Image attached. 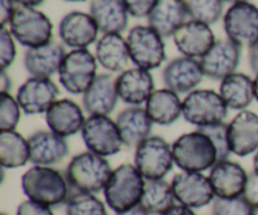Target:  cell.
Here are the masks:
<instances>
[{
  "instance_id": "1",
  "label": "cell",
  "mask_w": 258,
  "mask_h": 215,
  "mask_svg": "<svg viewBox=\"0 0 258 215\" xmlns=\"http://www.w3.org/2000/svg\"><path fill=\"white\" fill-rule=\"evenodd\" d=\"M113 170L103 156L91 151L71 159L66 169V179L72 193L97 194L105 190Z\"/></svg>"
},
{
  "instance_id": "2",
  "label": "cell",
  "mask_w": 258,
  "mask_h": 215,
  "mask_svg": "<svg viewBox=\"0 0 258 215\" xmlns=\"http://www.w3.org/2000/svg\"><path fill=\"white\" fill-rule=\"evenodd\" d=\"M22 189L28 199L48 206L67 203L71 188L66 175L50 166L34 165L22 176Z\"/></svg>"
},
{
  "instance_id": "3",
  "label": "cell",
  "mask_w": 258,
  "mask_h": 215,
  "mask_svg": "<svg viewBox=\"0 0 258 215\" xmlns=\"http://www.w3.org/2000/svg\"><path fill=\"white\" fill-rule=\"evenodd\" d=\"M145 183V178L135 165L122 164L116 168L103 190L108 208L121 214L140 205Z\"/></svg>"
},
{
  "instance_id": "4",
  "label": "cell",
  "mask_w": 258,
  "mask_h": 215,
  "mask_svg": "<svg viewBox=\"0 0 258 215\" xmlns=\"http://www.w3.org/2000/svg\"><path fill=\"white\" fill-rule=\"evenodd\" d=\"M176 166L188 173H203L218 163V154L211 138L201 131L181 135L173 144Z\"/></svg>"
},
{
  "instance_id": "5",
  "label": "cell",
  "mask_w": 258,
  "mask_h": 215,
  "mask_svg": "<svg viewBox=\"0 0 258 215\" xmlns=\"http://www.w3.org/2000/svg\"><path fill=\"white\" fill-rule=\"evenodd\" d=\"M10 33L23 47L38 48L53 39V24L49 18L35 8L18 5L9 22Z\"/></svg>"
},
{
  "instance_id": "6",
  "label": "cell",
  "mask_w": 258,
  "mask_h": 215,
  "mask_svg": "<svg viewBox=\"0 0 258 215\" xmlns=\"http://www.w3.org/2000/svg\"><path fill=\"white\" fill-rule=\"evenodd\" d=\"M130 59L136 67L153 70L160 67L166 59L164 38L149 25H135L127 37Z\"/></svg>"
},
{
  "instance_id": "7",
  "label": "cell",
  "mask_w": 258,
  "mask_h": 215,
  "mask_svg": "<svg viewBox=\"0 0 258 215\" xmlns=\"http://www.w3.org/2000/svg\"><path fill=\"white\" fill-rule=\"evenodd\" d=\"M97 59L88 49H73L67 53L58 70V78L67 92L83 95L97 77Z\"/></svg>"
},
{
  "instance_id": "8",
  "label": "cell",
  "mask_w": 258,
  "mask_h": 215,
  "mask_svg": "<svg viewBox=\"0 0 258 215\" xmlns=\"http://www.w3.org/2000/svg\"><path fill=\"white\" fill-rule=\"evenodd\" d=\"M227 116L228 106L216 91L194 90L183 101L184 120L198 128L224 122Z\"/></svg>"
},
{
  "instance_id": "9",
  "label": "cell",
  "mask_w": 258,
  "mask_h": 215,
  "mask_svg": "<svg viewBox=\"0 0 258 215\" xmlns=\"http://www.w3.org/2000/svg\"><path fill=\"white\" fill-rule=\"evenodd\" d=\"M174 164L173 148L160 136H150L136 148L135 166L145 180H163Z\"/></svg>"
},
{
  "instance_id": "10",
  "label": "cell",
  "mask_w": 258,
  "mask_h": 215,
  "mask_svg": "<svg viewBox=\"0 0 258 215\" xmlns=\"http://www.w3.org/2000/svg\"><path fill=\"white\" fill-rule=\"evenodd\" d=\"M81 133L88 151L103 158L116 155L123 146L116 121L108 116H90Z\"/></svg>"
},
{
  "instance_id": "11",
  "label": "cell",
  "mask_w": 258,
  "mask_h": 215,
  "mask_svg": "<svg viewBox=\"0 0 258 215\" xmlns=\"http://www.w3.org/2000/svg\"><path fill=\"white\" fill-rule=\"evenodd\" d=\"M227 38L241 48L258 43V8L252 3H238L228 8L223 17Z\"/></svg>"
},
{
  "instance_id": "12",
  "label": "cell",
  "mask_w": 258,
  "mask_h": 215,
  "mask_svg": "<svg viewBox=\"0 0 258 215\" xmlns=\"http://www.w3.org/2000/svg\"><path fill=\"white\" fill-rule=\"evenodd\" d=\"M171 188L175 200L191 209L203 208L216 199L209 176L203 173L181 171L173 178Z\"/></svg>"
},
{
  "instance_id": "13",
  "label": "cell",
  "mask_w": 258,
  "mask_h": 215,
  "mask_svg": "<svg viewBox=\"0 0 258 215\" xmlns=\"http://www.w3.org/2000/svg\"><path fill=\"white\" fill-rule=\"evenodd\" d=\"M59 95L58 86L50 78L30 77L18 90V103L27 115L45 113Z\"/></svg>"
},
{
  "instance_id": "14",
  "label": "cell",
  "mask_w": 258,
  "mask_h": 215,
  "mask_svg": "<svg viewBox=\"0 0 258 215\" xmlns=\"http://www.w3.org/2000/svg\"><path fill=\"white\" fill-rule=\"evenodd\" d=\"M199 62L206 77L214 81H223L236 73L241 62V47L228 38L218 39Z\"/></svg>"
},
{
  "instance_id": "15",
  "label": "cell",
  "mask_w": 258,
  "mask_h": 215,
  "mask_svg": "<svg viewBox=\"0 0 258 215\" xmlns=\"http://www.w3.org/2000/svg\"><path fill=\"white\" fill-rule=\"evenodd\" d=\"M98 32L100 29L92 15L78 10L66 14L58 25L62 43L73 49H87L97 40Z\"/></svg>"
},
{
  "instance_id": "16",
  "label": "cell",
  "mask_w": 258,
  "mask_h": 215,
  "mask_svg": "<svg viewBox=\"0 0 258 215\" xmlns=\"http://www.w3.org/2000/svg\"><path fill=\"white\" fill-rule=\"evenodd\" d=\"M166 88L178 95L190 93L203 81L204 73L199 60L196 58L181 57L171 59L161 73Z\"/></svg>"
},
{
  "instance_id": "17",
  "label": "cell",
  "mask_w": 258,
  "mask_h": 215,
  "mask_svg": "<svg viewBox=\"0 0 258 215\" xmlns=\"http://www.w3.org/2000/svg\"><path fill=\"white\" fill-rule=\"evenodd\" d=\"M173 39L175 47L184 57L196 59L206 55L217 42L211 25L196 20L184 23L173 35Z\"/></svg>"
},
{
  "instance_id": "18",
  "label": "cell",
  "mask_w": 258,
  "mask_h": 215,
  "mask_svg": "<svg viewBox=\"0 0 258 215\" xmlns=\"http://www.w3.org/2000/svg\"><path fill=\"white\" fill-rule=\"evenodd\" d=\"M209 180L217 198L234 199L243 196L248 174L238 163L223 160L211 169Z\"/></svg>"
},
{
  "instance_id": "19",
  "label": "cell",
  "mask_w": 258,
  "mask_h": 215,
  "mask_svg": "<svg viewBox=\"0 0 258 215\" xmlns=\"http://www.w3.org/2000/svg\"><path fill=\"white\" fill-rule=\"evenodd\" d=\"M30 163L37 166H52L64 160L70 146L64 137L50 130H39L28 137Z\"/></svg>"
},
{
  "instance_id": "20",
  "label": "cell",
  "mask_w": 258,
  "mask_h": 215,
  "mask_svg": "<svg viewBox=\"0 0 258 215\" xmlns=\"http://www.w3.org/2000/svg\"><path fill=\"white\" fill-rule=\"evenodd\" d=\"M228 142L231 153L246 158L258 151V115L241 111L228 123Z\"/></svg>"
},
{
  "instance_id": "21",
  "label": "cell",
  "mask_w": 258,
  "mask_h": 215,
  "mask_svg": "<svg viewBox=\"0 0 258 215\" xmlns=\"http://www.w3.org/2000/svg\"><path fill=\"white\" fill-rule=\"evenodd\" d=\"M155 82L150 70L143 68H130L116 78V90L122 102L131 106H141L148 102L154 93Z\"/></svg>"
},
{
  "instance_id": "22",
  "label": "cell",
  "mask_w": 258,
  "mask_h": 215,
  "mask_svg": "<svg viewBox=\"0 0 258 215\" xmlns=\"http://www.w3.org/2000/svg\"><path fill=\"white\" fill-rule=\"evenodd\" d=\"M116 78L108 73H101L95 82L82 95V105L90 116H108L117 106Z\"/></svg>"
},
{
  "instance_id": "23",
  "label": "cell",
  "mask_w": 258,
  "mask_h": 215,
  "mask_svg": "<svg viewBox=\"0 0 258 215\" xmlns=\"http://www.w3.org/2000/svg\"><path fill=\"white\" fill-rule=\"evenodd\" d=\"M86 120L81 106L70 98L55 101L45 112V122L49 130L64 138L81 132Z\"/></svg>"
},
{
  "instance_id": "24",
  "label": "cell",
  "mask_w": 258,
  "mask_h": 215,
  "mask_svg": "<svg viewBox=\"0 0 258 215\" xmlns=\"http://www.w3.org/2000/svg\"><path fill=\"white\" fill-rule=\"evenodd\" d=\"M66 54L64 45L52 40L42 47L25 50L24 67L30 77L50 78L58 73Z\"/></svg>"
},
{
  "instance_id": "25",
  "label": "cell",
  "mask_w": 258,
  "mask_h": 215,
  "mask_svg": "<svg viewBox=\"0 0 258 215\" xmlns=\"http://www.w3.org/2000/svg\"><path fill=\"white\" fill-rule=\"evenodd\" d=\"M116 125L121 133L123 145L127 148H138L143 141L151 136L154 122L145 108L131 106L118 113Z\"/></svg>"
},
{
  "instance_id": "26",
  "label": "cell",
  "mask_w": 258,
  "mask_h": 215,
  "mask_svg": "<svg viewBox=\"0 0 258 215\" xmlns=\"http://www.w3.org/2000/svg\"><path fill=\"white\" fill-rule=\"evenodd\" d=\"M90 14L103 34L125 32L130 15L122 0H91Z\"/></svg>"
},
{
  "instance_id": "27",
  "label": "cell",
  "mask_w": 258,
  "mask_h": 215,
  "mask_svg": "<svg viewBox=\"0 0 258 215\" xmlns=\"http://www.w3.org/2000/svg\"><path fill=\"white\" fill-rule=\"evenodd\" d=\"M96 59L101 67L112 73L126 70L131 59L125 38L117 33L103 34L96 43Z\"/></svg>"
},
{
  "instance_id": "28",
  "label": "cell",
  "mask_w": 258,
  "mask_h": 215,
  "mask_svg": "<svg viewBox=\"0 0 258 215\" xmlns=\"http://www.w3.org/2000/svg\"><path fill=\"white\" fill-rule=\"evenodd\" d=\"M185 7L180 0H159L156 7L148 17L149 27L163 38H169L175 34L176 30L186 23Z\"/></svg>"
},
{
  "instance_id": "29",
  "label": "cell",
  "mask_w": 258,
  "mask_h": 215,
  "mask_svg": "<svg viewBox=\"0 0 258 215\" xmlns=\"http://www.w3.org/2000/svg\"><path fill=\"white\" fill-rule=\"evenodd\" d=\"M145 105L146 112L153 122L160 126L173 125L183 116V102L178 93L169 88L154 91Z\"/></svg>"
},
{
  "instance_id": "30",
  "label": "cell",
  "mask_w": 258,
  "mask_h": 215,
  "mask_svg": "<svg viewBox=\"0 0 258 215\" xmlns=\"http://www.w3.org/2000/svg\"><path fill=\"white\" fill-rule=\"evenodd\" d=\"M219 95L228 108L244 111L254 101V81L244 73H233L221 82Z\"/></svg>"
},
{
  "instance_id": "31",
  "label": "cell",
  "mask_w": 258,
  "mask_h": 215,
  "mask_svg": "<svg viewBox=\"0 0 258 215\" xmlns=\"http://www.w3.org/2000/svg\"><path fill=\"white\" fill-rule=\"evenodd\" d=\"M30 161L28 138L17 131H0V164L4 169H17Z\"/></svg>"
},
{
  "instance_id": "32",
  "label": "cell",
  "mask_w": 258,
  "mask_h": 215,
  "mask_svg": "<svg viewBox=\"0 0 258 215\" xmlns=\"http://www.w3.org/2000/svg\"><path fill=\"white\" fill-rule=\"evenodd\" d=\"M171 184L163 180H146L140 205L150 215H161L175 205Z\"/></svg>"
},
{
  "instance_id": "33",
  "label": "cell",
  "mask_w": 258,
  "mask_h": 215,
  "mask_svg": "<svg viewBox=\"0 0 258 215\" xmlns=\"http://www.w3.org/2000/svg\"><path fill=\"white\" fill-rule=\"evenodd\" d=\"M183 4L191 20L207 25L216 24L224 9L223 0H183Z\"/></svg>"
},
{
  "instance_id": "34",
  "label": "cell",
  "mask_w": 258,
  "mask_h": 215,
  "mask_svg": "<svg viewBox=\"0 0 258 215\" xmlns=\"http://www.w3.org/2000/svg\"><path fill=\"white\" fill-rule=\"evenodd\" d=\"M66 215H107V210L95 194L71 193L66 203Z\"/></svg>"
},
{
  "instance_id": "35",
  "label": "cell",
  "mask_w": 258,
  "mask_h": 215,
  "mask_svg": "<svg viewBox=\"0 0 258 215\" xmlns=\"http://www.w3.org/2000/svg\"><path fill=\"white\" fill-rule=\"evenodd\" d=\"M22 107L10 93H2L0 102V131H15L19 125Z\"/></svg>"
},
{
  "instance_id": "36",
  "label": "cell",
  "mask_w": 258,
  "mask_h": 215,
  "mask_svg": "<svg viewBox=\"0 0 258 215\" xmlns=\"http://www.w3.org/2000/svg\"><path fill=\"white\" fill-rule=\"evenodd\" d=\"M198 131L203 132L204 135L208 136L214 144L217 149V154H218V161L228 160L229 155H231V149H229L228 142V125L224 122L216 123V125L204 126V127H199Z\"/></svg>"
},
{
  "instance_id": "37",
  "label": "cell",
  "mask_w": 258,
  "mask_h": 215,
  "mask_svg": "<svg viewBox=\"0 0 258 215\" xmlns=\"http://www.w3.org/2000/svg\"><path fill=\"white\" fill-rule=\"evenodd\" d=\"M252 205L243 198L222 199L213 201V215H251Z\"/></svg>"
},
{
  "instance_id": "38",
  "label": "cell",
  "mask_w": 258,
  "mask_h": 215,
  "mask_svg": "<svg viewBox=\"0 0 258 215\" xmlns=\"http://www.w3.org/2000/svg\"><path fill=\"white\" fill-rule=\"evenodd\" d=\"M17 57L15 39L9 29L2 28L0 30V65L2 70H7L13 64Z\"/></svg>"
},
{
  "instance_id": "39",
  "label": "cell",
  "mask_w": 258,
  "mask_h": 215,
  "mask_svg": "<svg viewBox=\"0 0 258 215\" xmlns=\"http://www.w3.org/2000/svg\"><path fill=\"white\" fill-rule=\"evenodd\" d=\"M127 13L134 18H148L159 0H122Z\"/></svg>"
},
{
  "instance_id": "40",
  "label": "cell",
  "mask_w": 258,
  "mask_h": 215,
  "mask_svg": "<svg viewBox=\"0 0 258 215\" xmlns=\"http://www.w3.org/2000/svg\"><path fill=\"white\" fill-rule=\"evenodd\" d=\"M17 215H54V213L50 206L28 199L18 206Z\"/></svg>"
},
{
  "instance_id": "41",
  "label": "cell",
  "mask_w": 258,
  "mask_h": 215,
  "mask_svg": "<svg viewBox=\"0 0 258 215\" xmlns=\"http://www.w3.org/2000/svg\"><path fill=\"white\" fill-rule=\"evenodd\" d=\"M243 198L252 206L258 205V175L254 171L248 174V180H247L246 189H244Z\"/></svg>"
},
{
  "instance_id": "42",
  "label": "cell",
  "mask_w": 258,
  "mask_h": 215,
  "mask_svg": "<svg viewBox=\"0 0 258 215\" xmlns=\"http://www.w3.org/2000/svg\"><path fill=\"white\" fill-rule=\"evenodd\" d=\"M15 2L14 0H0V24L2 28L7 27L12 19L13 14L15 12Z\"/></svg>"
},
{
  "instance_id": "43",
  "label": "cell",
  "mask_w": 258,
  "mask_h": 215,
  "mask_svg": "<svg viewBox=\"0 0 258 215\" xmlns=\"http://www.w3.org/2000/svg\"><path fill=\"white\" fill-rule=\"evenodd\" d=\"M161 215H196V213H194L191 208H188V206L179 204V205L171 206L170 209L164 211Z\"/></svg>"
},
{
  "instance_id": "44",
  "label": "cell",
  "mask_w": 258,
  "mask_h": 215,
  "mask_svg": "<svg viewBox=\"0 0 258 215\" xmlns=\"http://www.w3.org/2000/svg\"><path fill=\"white\" fill-rule=\"evenodd\" d=\"M248 60H249V67H251L252 72H253L256 76H258V43L256 45H253L252 48H249Z\"/></svg>"
},
{
  "instance_id": "45",
  "label": "cell",
  "mask_w": 258,
  "mask_h": 215,
  "mask_svg": "<svg viewBox=\"0 0 258 215\" xmlns=\"http://www.w3.org/2000/svg\"><path fill=\"white\" fill-rule=\"evenodd\" d=\"M12 90V78L8 76L7 70H2L0 73V93H9Z\"/></svg>"
},
{
  "instance_id": "46",
  "label": "cell",
  "mask_w": 258,
  "mask_h": 215,
  "mask_svg": "<svg viewBox=\"0 0 258 215\" xmlns=\"http://www.w3.org/2000/svg\"><path fill=\"white\" fill-rule=\"evenodd\" d=\"M18 5H23V7H29V8H35L38 5L43 4L45 0H14Z\"/></svg>"
},
{
  "instance_id": "47",
  "label": "cell",
  "mask_w": 258,
  "mask_h": 215,
  "mask_svg": "<svg viewBox=\"0 0 258 215\" xmlns=\"http://www.w3.org/2000/svg\"><path fill=\"white\" fill-rule=\"evenodd\" d=\"M117 215H150V214H149L148 211L143 208V206L138 205V206H135V208L130 209V210L125 211V213H121Z\"/></svg>"
},
{
  "instance_id": "48",
  "label": "cell",
  "mask_w": 258,
  "mask_h": 215,
  "mask_svg": "<svg viewBox=\"0 0 258 215\" xmlns=\"http://www.w3.org/2000/svg\"><path fill=\"white\" fill-rule=\"evenodd\" d=\"M253 171L258 175V151L254 154V158H253Z\"/></svg>"
},
{
  "instance_id": "49",
  "label": "cell",
  "mask_w": 258,
  "mask_h": 215,
  "mask_svg": "<svg viewBox=\"0 0 258 215\" xmlns=\"http://www.w3.org/2000/svg\"><path fill=\"white\" fill-rule=\"evenodd\" d=\"M254 100L258 102V76H256V78H254Z\"/></svg>"
},
{
  "instance_id": "50",
  "label": "cell",
  "mask_w": 258,
  "mask_h": 215,
  "mask_svg": "<svg viewBox=\"0 0 258 215\" xmlns=\"http://www.w3.org/2000/svg\"><path fill=\"white\" fill-rule=\"evenodd\" d=\"M223 2L231 3V4L233 5V4H238V3H246V2H248V0H223Z\"/></svg>"
},
{
  "instance_id": "51",
  "label": "cell",
  "mask_w": 258,
  "mask_h": 215,
  "mask_svg": "<svg viewBox=\"0 0 258 215\" xmlns=\"http://www.w3.org/2000/svg\"><path fill=\"white\" fill-rule=\"evenodd\" d=\"M251 215H258V205H254V206H252Z\"/></svg>"
},
{
  "instance_id": "52",
  "label": "cell",
  "mask_w": 258,
  "mask_h": 215,
  "mask_svg": "<svg viewBox=\"0 0 258 215\" xmlns=\"http://www.w3.org/2000/svg\"><path fill=\"white\" fill-rule=\"evenodd\" d=\"M64 2H71V3H80V2H86V0H64Z\"/></svg>"
},
{
  "instance_id": "53",
  "label": "cell",
  "mask_w": 258,
  "mask_h": 215,
  "mask_svg": "<svg viewBox=\"0 0 258 215\" xmlns=\"http://www.w3.org/2000/svg\"><path fill=\"white\" fill-rule=\"evenodd\" d=\"M0 215H7V214H5V213H2Z\"/></svg>"
},
{
  "instance_id": "54",
  "label": "cell",
  "mask_w": 258,
  "mask_h": 215,
  "mask_svg": "<svg viewBox=\"0 0 258 215\" xmlns=\"http://www.w3.org/2000/svg\"><path fill=\"white\" fill-rule=\"evenodd\" d=\"M180 2H183V0H180Z\"/></svg>"
}]
</instances>
